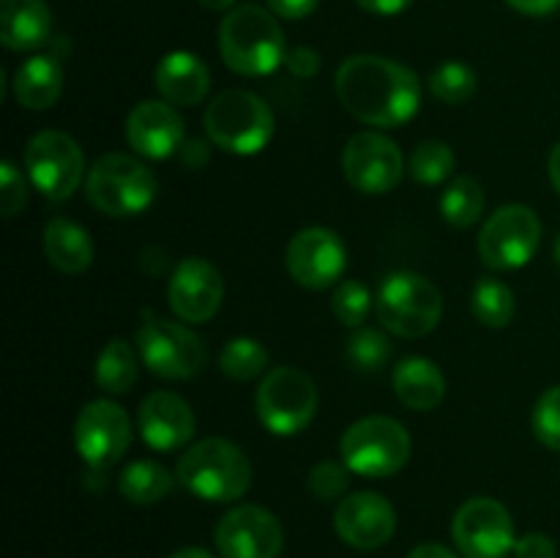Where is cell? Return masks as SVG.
Instances as JSON below:
<instances>
[{
  "mask_svg": "<svg viewBox=\"0 0 560 558\" xmlns=\"http://www.w3.org/2000/svg\"><path fill=\"white\" fill-rule=\"evenodd\" d=\"M547 170H550V181H552V186H556V191L560 195V142L556 148H552L550 162H547Z\"/></svg>",
  "mask_w": 560,
  "mask_h": 558,
  "instance_id": "44",
  "label": "cell"
},
{
  "mask_svg": "<svg viewBox=\"0 0 560 558\" xmlns=\"http://www.w3.org/2000/svg\"><path fill=\"white\" fill-rule=\"evenodd\" d=\"M375 315L397 337H427L441 323L443 295L424 274L394 271L377 288Z\"/></svg>",
  "mask_w": 560,
  "mask_h": 558,
  "instance_id": "5",
  "label": "cell"
},
{
  "mask_svg": "<svg viewBox=\"0 0 560 558\" xmlns=\"http://www.w3.org/2000/svg\"><path fill=\"white\" fill-rule=\"evenodd\" d=\"M454 151L448 148V142L443 140H424L421 146L413 148L408 159V173L410 178L419 181V184L435 186L443 184L448 175L454 173Z\"/></svg>",
  "mask_w": 560,
  "mask_h": 558,
  "instance_id": "31",
  "label": "cell"
},
{
  "mask_svg": "<svg viewBox=\"0 0 560 558\" xmlns=\"http://www.w3.org/2000/svg\"><path fill=\"white\" fill-rule=\"evenodd\" d=\"M118 487L126 501L137 503V507H151L173 490V474L153 460H135L124 468Z\"/></svg>",
  "mask_w": 560,
  "mask_h": 558,
  "instance_id": "26",
  "label": "cell"
},
{
  "mask_svg": "<svg viewBox=\"0 0 560 558\" xmlns=\"http://www.w3.org/2000/svg\"><path fill=\"white\" fill-rule=\"evenodd\" d=\"M284 66H288L295 77H312L317 71V66H320V55L310 47H295L290 49L288 58H284Z\"/></svg>",
  "mask_w": 560,
  "mask_h": 558,
  "instance_id": "39",
  "label": "cell"
},
{
  "mask_svg": "<svg viewBox=\"0 0 560 558\" xmlns=\"http://www.w3.org/2000/svg\"><path fill=\"white\" fill-rule=\"evenodd\" d=\"M170 558H213V553H208L206 547H180Z\"/></svg>",
  "mask_w": 560,
  "mask_h": 558,
  "instance_id": "45",
  "label": "cell"
},
{
  "mask_svg": "<svg viewBox=\"0 0 560 558\" xmlns=\"http://www.w3.org/2000/svg\"><path fill=\"white\" fill-rule=\"evenodd\" d=\"M42 246L47 260L58 268L60 274H77L88 271L93 263V241L82 224H77L74 219L66 217H52L44 228Z\"/></svg>",
  "mask_w": 560,
  "mask_h": 558,
  "instance_id": "23",
  "label": "cell"
},
{
  "mask_svg": "<svg viewBox=\"0 0 560 558\" xmlns=\"http://www.w3.org/2000/svg\"><path fill=\"white\" fill-rule=\"evenodd\" d=\"M63 93V69L52 55H33L16 69L14 74V98L20 107L49 109Z\"/></svg>",
  "mask_w": 560,
  "mask_h": 558,
  "instance_id": "25",
  "label": "cell"
},
{
  "mask_svg": "<svg viewBox=\"0 0 560 558\" xmlns=\"http://www.w3.org/2000/svg\"><path fill=\"white\" fill-rule=\"evenodd\" d=\"M85 195L107 217H135L156 197V175L129 153H107L88 173Z\"/></svg>",
  "mask_w": 560,
  "mask_h": 558,
  "instance_id": "7",
  "label": "cell"
},
{
  "mask_svg": "<svg viewBox=\"0 0 560 558\" xmlns=\"http://www.w3.org/2000/svg\"><path fill=\"white\" fill-rule=\"evenodd\" d=\"M219 367L235 381H252L268 367V350L252 337H235L219 353Z\"/></svg>",
  "mask_w": 560,
  "mask_h": 558,
  "instance_id": "32",
  "label": "cell"
},
{
  "mask_svg": "<svg viewBox=\"0 0 560 558\" xmlns=\"http://www.w3.org/2000/svg\"><path fill=\"white\" fill-rule=\"evenodd\" d=\"M388 353H392V345H388L386 334L377 332V328H353L348 339V359L353 361L355 370H381L388 361Z\"/></svg>",
  "mask_w": 560,
  "mask_h": 558,
  "instance_id": "34",
  "label": "cell"
},
{
  "mask_svg": "<svg viewBox=\"0 0 560 558\" xmlns=\"http://www.w3.org/2000/svg\"><path fill=\"white\" fill-rule=\"evenodd\" d=\"M339 452L350 474L364 476V479H386L408 463L410 435L397 419L366 416L345 430Z\"/></svg>",
  "mask_w": 560,
  "mask_h": 558,
  "instance_id": "6",
  "label": "cell"
},
{
  "mask_svg": "<svg viewBox=\"0 0 560 558\" xmlns=\"http://www.w3.org/2000/svg\"><path fill=\"white\" fill-rule=\"evenodd\" d=\"M142 441L156 452H175L195 438V414L175 392H153L137 410Z\"/></svg>",
  "mask_w": 560,
  "mask_h": 558,
  "instance_id": "19",
  "label": "cell"
},
{
  "mask_svg": "<svg viewBox=\"0 0 560 558\" xmlns=\"http://www.w3.org/2000/svg\"><path fill=\"white\" fill-rule=\"evenodd\" d=\"M364 11L377 16H394V14H402L413 0H355Z\"/></svg>",
  "mask_w": 560,
  "mask_h": 558,
  "instance_id": "41",
  "label": "cell"
},
{
  "mask_svg": "<svg viewBox=\"0 0 560 558\" xmlns=\"http://www.w3.org/2000/svg\"><path fill=\"white\" fill-rule=\"evenodd\" d=\"M25 173L44 197L63 202L85 178V156L74 137L58 129H44L27 142Z\"/></svg>",
  "mask_w": 560,
  "mask_h": 558,
  "instance_id": "11",
  "label": "cell"
},
{
  "mask_svg": "<svg viewBox=\"0 0 560 558\" xmlns=\"http://www.w3.org/2000/svg\"><path fill=\"white\" fill-rule=\"evenodd\" d=\"M126 142L145 159H170L184 142V118L170 102H140L126 118Z\"/></svg>",
  "mask_w": 560,
  "mask_h": 558,
  "instance_id": "20",
  "label": "cell"
},
{
  "mask_svg": "<svg viewBox=\"0 0 560 558\" xmlns=\"http://www.w3.org/2000/svg\"><path fill=\"white\" fill-rule=\"evenodd\" d=\"M331 310L337 321L348 328L364 326L366 315L372 310V293L359 279H345L331 295Z\"/></svg>",
  "mask_w": 560,
  "mask_h": 558,
  "instance_id": "33",
  "label": "cell"
},
{
  "mask_svg": "<svg viewBox=\"0 0 560 558\" xmlns=\"http://www.w3.org/2000/svg\"><path fill=\"white\" fill-rule=\"evenodd\" d=\"M268 9L284 20H304L320 5V0H266Z\"/></svg>",
  "mask_w": 560,
  "mask_h": 558,
  "instance_id": "40",
  "label": "cell"
},
{
  "mask_svg": "<svg viewBox=\"0 0 560 558\" xmlns=\"http://www.w3.org/2000/svg\"><path fill=\"white\" fill-rule=\"evenodd\" d=\"M514 11L520 14H528V16H545L552 14L558 9L560 0H506Z\"/></svg>",
  "mask_w": 560,
  "mask_h": 558,
  "instance_id": "42",
  "label": "cell"
},
{
  "mask_svg": "<svg viewBox=\"0 0 560 558\" xmlns=\"http://www.w3.org/2000/svg\"><path fill=\"white\" fill-rule=\"evenodd\" d=\"M452 536L463 558H506L517 545L509 509L487 496L470 498L457 509Z\"/></svg>",
  "mask_w": 560,
  "mask_h": 558,
  "instance_id": "12",
  "label": "cell"
},
{
  "mask_svg": "<svg viewBox=\"0 0 560 558\" xmlns=\"http://www.w3.org/2000/svg\"><path fill=\"white\" fill-rule=\"evenodd\" d=\"M137 383L135 350L126 339H109L96 361V386L107 394H126Z\"/></svg>",
  "mask_w": 560,
  "mask_h": 558,
  "instance_id": "27",
  "label": "cell"
},
{
  "mask_svg": "<svg viewBox=\"0 0 560 558\" xmlns=\"http://www.w3.org/2000/svg\"><path fill=\"white\" fill-rule=\"evenodd\" d=\"M52 31V14L44 0H0V42L11 53L42 47Z\"/></svg>",
  "mask_w": 560,
  "mask_h": 558,
  "instance_id": "22",
  "label": "cell"
},
{
  "mask_svg": "<svg viewBox=\"0 0 560 558\" xmlns=\"http://www.w3.org/2000/svg\"><path fill=\"white\" fill-rule=\"evenodd\" d=\"M514 558H558V547L547 534L530 531V534L520 536L517 539V545H514Z\"/></svg>",
  "mask_w": 560,
  "mask_h": 558,
  "instance_id": "38",
  "label": "cell"
},
{
  "mask_svg": "<svg viewBox=\"0 0 560 558\" xmlns=\"http://www.w3.org/2000/svg\"><path fill=\"white\" fill-rule=\"evenodd\" d=\"M213 542L222 558H279L284 531L268 509L241 503L219 520Z\"/></svg>",
  "mask_w": 560,
  "mask_h": 558,
  "instance_id": "15",
  "label": "cell"
},
{
  "mask_svg": "<svg viewBox=\"0 0 560 558\" xmlns=\"http://www.w3.org/2000/svg\"><path fill=\"white\" fill-rule=\"evenodd\" d=\"M476 88H479V77L463 60H446L430 74L432 96L441 98L443 104H452V107L470 102Z\"/></svg>",
  "mask_w": 560,
  "mask_h": 558,
  "instance_id": "30",
  "label": "cell"
},
{
  "mask_svg": "<svg viewBox=\"0 0 560 558\" xmlns=\"http://www.w3.org/2000/svg\"><path fill=\"white\" fill-rule=\"evenodd\" d=\"M334 528L355 550H377L397 531V512L381 492H353L334 512Z\"/></svg>",
  "mask_w": 560,
  "mask_h": 558,
  "instance_id": "17",
  "label": "cell"
},
{
  "mask_svg": "<svg viewBox=\"0 0 560 558\" xmlns=\"http://www.w3.org/2000/svg\"><path fill=\"white\" fill-rule=\"evenodd\" d=\"M337 96L355 120L381 129L405 126L421 107L419 77L381 55H353L337 71Z\"/></svg>",
  "mask_w": 560,
  "mask_h": 558,
  "instance_id": "1",
  "label": "cell"
},
{
  "mask_svg": "<svg viewBox=\"0 0 560 558\" xmlns=\"http://www.w3.org/2000/svg\"><path fill=\"white\" fill-rule=\"evenodd\" d=\"M556 260H558V266H560V235H558V241H556Z\"/></svg>",
  "mask_w": 560,
  "mask_h": 558,
  "instance_id": "47",
  "label": "cell"
},
{
  "mask_svg": "<svg viewBox=\"0 0 560 558\" xmlns=\"http://www.w3.org/2000/svg\"><path fill=\"white\" fill-rule=\"evenodd\" d=\"M408 558H459L457 553L448 550L446 545H438V542H424V545L413 547L408 553Z\"/></svg>",
  "mask_w": 560,
  "mask_h": 558,
  "instance_id": "43",
  "label": "cell"
},
{
  "mask_svg": "<svg viewBox=\"0 0 560 558\" xmlns=\"http://www.w3.org/2000/svg\"><path fill=\"white\" fill-rule=\"evenodd\" d=\"M310 492L317 501H337L348 492L350 485V468L345 463H334V460H323L310 470Z\"/></svg>",
  "mask_w": 560,
  "mask_h": 558,
  "instance_id": "35",
  "label": "cell"
},
{
  "mask_svg": "<svg viewBox=\"0 0 560 558\" xmlns=\"http://www.w3.org/2000/svg\"><path fill=\"white\" fill-rule=\"evenodd\" d=\"M470 306L481 326L487 328H506L512 323L514 312H517V301H514L512 288L501 279L485 277L476 282L474 295H470Z\"/></svg>",
  "mask_w": 560,
  "mask_h": 558,
  "instance_id": "28",
  "label": "cell"
},
{
  "mask_svg": "<svg viewBox=\"0 0 560 558\" xmlns=\"http://www.w3.org/2000/svg\"><path fill=\"white\" fill-rule=\"evenodd\" d=\"M202 124L213 146L235 156H255L271 142L277 120L257 93L233 88L211 98Z\"/></svg>",
  "mask_w": 560,
  "mask_h": 558,
  "instance_id": "4",
  "label": "cell"
},
{
  "mask_svg": "<svg viewBox=\"0 0 560 558\" xmlns=\"http://www.w3.org/2000/svg\"><path fill=\"white\" fill-rule=\"evenodd\" d=\"M175 476L191 496L211 503H230L246 496L252 487V463L235 443L206 438L178 460Z\"/></svg>",
  "mask_w": 560,
  "mask_h": 558,
  "instance_id": "3",
  "label": "cell"
},
{
  "mask_svg": "<svg viewBox=\"0 0 560 558\" xmlns=\"http://www.w3.org/2000/svg\"><path fill=\"white\" fill-rule=\"evenodd\" d=\"M317 386L304 370L277 367L266 372L255 394V410L260 425L279 438L299 435L317 414Z\"/></svg>",
  "mask_w": 560,
  "mask_h": 558,
  "instance_id": "8",
  "label": "cell"
},
{
  "mask_svg": "<svg viewBox=\"0 0 560 558\" xmlns=\"http://www.w3.org/2000/svg\"><path fill=\"white\" fill-rule=\"evenodd\" d=\"M534 432L547 449L560 452V386L547 388L534 408Z\"/></svg>",
  "mask_w": 560,
  "mask_h": 558,
  "instance_id": "36",
  "label": "cell"
},
{
  "mask_svg": "<svg viewBox=\"0 0 560 558\" xmlns=\"http://www.w3.org/2000/svg\"><path fill=\"white\" fill-rule=\"evenodd\" d=\"M208 11H233L235 0H200Z\"/></svg>",
  "mask_w": 560,
  "mask_h": 558,
  "instance_id": "46",
  "label": "cell"
},
{
  "mask_svg": "<svg viewBox=\"0 0 560 558\" xmlns=\"http://www.w3.org/2000/svg\"><path fill=\"white\" fill-rule=\"evenodd\" d=\"M441 213L452 228H470L485 213V189L470 175H459L448 184V189L441 197Z\"/></svg>",
  "mask_w": 560,
  "mask_h": 558,
  "instance_id": "29",
  "label": "cell"
},
{
  "mask_svg": "<svg viewBox=\"0 0 560 558\" xmlns=\"http://www.w3.org/2000/svg\"><path fill=\"white\" fill-rule=\"evenodd\" d=\"M137 350L148 370L170 381H189L208 364L206 342L184 323L151 317L137 332Z\"/></svg>",
  "mask_w": 560,
  "mask_h": 558,
  "instance_id": "10",
  "label": "cell"
},
{
  "mask_svg": "<svg viewBox=\"0 0 560 558\" xmlns=\"http://www.w3.org/2000/svg\"><path fill=\"white\" fill-rule=\"evenodd\" d=\"M224 299L222 274L202 257H186L178 263L167 288V301L175 317L184 323H206L219 312Z\"/></svg>",
  "mask_w": 560,
  "mask_h": 558,
  "instance_id": "18",
  "label": "cell"
},
{
  "mask_svg": "<svg viewBox=\"0 0 560 558\" xmlns=\"http://www.w3.org/2000/svg\"><path fill=\"white\" fill-rule=\"evenodd\" d=\"M345 178L364 195H386L402 181L405 159L394 140L377 131H359L342 151Z\"/></svg>",
  "mask_w": 560,
  "mask_h": 558,
  "instance_id": "14",
  "label": "cell"
},
{
  "mask_svg": "<svg viewBox=\"0 0 560 558\" xmlns=\"http://www.w3.org/2000/svg\"><path fill=\"white\" fill-rule=\"evenodd\" d=\"M153 82L170 104L195 107L211 91V71L202 63V58L178 49V53H170L159 60Z\"/></svg>",
  "mask_w": 560,
  "mask_h": 558,
  "instance_id": "21",
  "label": "cell"
},
{
  "mask_svg": "<svg viewBox=\"0 0 560 558\" xmlns=\"http://www.w3.org/2000/svg\"><path fill=\"white\" fill-rule=\"evenodd\" d=\"M74 443L91 468L104 470L118 463L131 443L129 414L118 403L93 399L74 421Z\"/></svg>",
  "mask_w": 560,
  "mask_h": 558,
  "instance_id": "13",
  "label": "cell"
},
{
  "mask_svg": "<svg viewBox=\"0 0 560 558\" xmlns=\"http://www.w3.org/2000/svg\"><path fill=\"white\" fill-rule=\"evenodd\" d=\"M25 178H22V173L16 170V164L5 159L3 167H0V208H3V217H16V213L25 208Z\"/></svg>",
  "mask_w": 560,
  "mask_h": 558,
  "instance_id": "37",
  "label": "cell"
},
{
  "mask_svg": "<svg viewBox=\"0 0 560 558\" xmlns=\"http://www.w3.org/2000/svg\"><path fill=\"white\" fill-rule=\"evenodd\" d=\"M219 53L235 74L266 77L284 63L288 44L273 11L244 3L228 11L219 25Z\"/></svg>",
  "mask_w": 560,
  "mask_h": 558,
  "instance_id": "2",
  "label": "cell"
},
{
  "mask_svg": "<svg viewBox=\"0 0 560 558\" xmlns=\"http://www.w3.org/2000/svg\"><path fill=\"white\" fill-rule=\"evenodd\" d=\"M284 263L301 288L326 290L342 279L348 268V249L334 230L304 228L290 239Z\"/></svg>",
  "mask_w": 560,
  "mask_h": 558,
  "instance_id": "16",
  "label": "cell"
},
{
  "mask_svg": "<svg viewBox=\"0 0 560 558\" xmlns=\"http://www.w3.org/2000/svg\"><path fill=\"white\" fill-rule=\"evenodd\" d=\"M541 244V222L534 208L503 206L492 213L481 228L476 249L481 263L492 271H514L534 260Z\"/></svg>",
  "mask_w": 560,
  "mask_h": 558,
  "instance_id": "9",
  "label": "cell"
},
{
  "mask_svg": "<svg viewBox=\"0 0 560 558\" xmlns=\"http://www.w3.org/2000/svg\"><path fill=\"white\" fill-rule=\"evenodd\" d=\"M394 394L410 410H432L446 394V377L435 361L424 356L402 359L394 370Z\"/></svg>",
  "mask_w": 560,
  "mask_h": 558,
  "instance_id": "24",
  "label": "cell"
}]
</instances>
